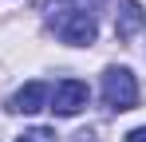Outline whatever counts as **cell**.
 Instances as JSON below:
<instances>
[{
	"label": "cell",
	"instance_id": "obj_8",
	"mask_svg": "<svg viewBox=\"0 0 146 142\" xmlns=\"http://www.w3.org/2000/svg\"><path fill=\"white\" fill-rule=\"evenodd\" d=\"M71 142H95V130H79V134H71Z\"/></svg>",
	"mask_w": 146,
	"mask_h": 142
},
{
	"label": "cell",
	"instance_id": "obj_1",
	"mask_svg": "<svg viewBox=\"0 0 146 142\" xmlns=\"http://www.w3.org/2000/svg\"><path fill=\"white\" fill-rule=\"evenodd\" d=\"M48 24L55 28V36H59L63 44H71V47H91L95 36H99L95 16H91L83 4H79V8H59V12H51Z\"/></svg>",
	"mask_w": 146,
	"mask_h": 142
},
{
	"label": "cell",
	"instance_id": "obj_9",
	"mask_svg": "<svg viewBox=\"0 0 146 142\" xmlns=\"http://www.w3.org/2000/svg\"><path fill=\"white\" fill-rule=\"evenodd\" d=\"M91 4H99V0H83V8H87V12H91Z\"/></svg>",
	"mask_w": 146,
	"mask_h": 142
},
{
	"label": "cell",
	"instance_id": "obj_6",
	"mask_svg": "<svg viewBox=\"0 0 146 142\" xmlns=\"http://www.w3.org/2000/svg\"><path fill=\"white\" fill-rule=\"evenodd\" d=\"M55 138V130H48V126H32V130H24L16 142H51Z\"/></svg>",
	"mask_w": 146,
	"mask_h": 142
},
{
	"label": "cell",
	"instance_id": "obj_2",
	"mask_svg": "<svg viewBox=\"0 0 146 142\" xmlns=\"http://www.w3.org/2000/svg\"><path fill=\"white\" fill-rule=\"evenodd\" d=\"M103 103L111 111H134L138 107V83L130 67H107L103 71Z\"/></svg>",
	"mask_w": 146,
	"mask_h": 142
},
{
	"label": "cell",
	"instance_id": "obj_7",
	"mask_svg": "<svg viewBox=\"0 0 146 142\" xmlns=\"http://www.w3.org/2000/svg\"><path fill=\"white\" fill-rule=\"evenodd\" d=\"M126 142H146V126H134V130L126 134Z\"/></svg>",
	"mask_w": 146,
	"mask_h": 142
},
{
	"label": "cell",
	"instance_id": "obj_5",
	"mask_svg": "<svg viewBox=\"0 0 146 142\" xmlns=\"http://www.w3.org/2000/svg\"><path fill=\"white\" fill-rule=\"evenodd\" d=\"M146 24V8L138 0H122L119 4V16H115V36L119 40H130V36H138Z\"/></svg>",
	"mask_w": 146,
	"mask_h": 142
},
{
	"label": "cell",
	"instance_id": "obj_3",
	"mask_svg": "<svg viewBox=\"0 0 146 142\" xmlns=\"http://www.w3.org/2000/svg\"><path fill=\"white\" fill-rule=\"evenodd\" d=\"M83 107H87V83L83 79H59L55 91H51V111L63 115V118H71Z\"/></svg>",
	"mask_w": 146,
	"mask_h": 142
},
{
	"label": "cell",
	"instance_id": "obj_4",
	"mask_svg": "<svg viewBox=\"0 0 146 142\" xmlns=\"http://www.w3.org/2000/svg\"><path fill=\"white\" fill-rule=\"evenodd\" d=\"M48 103H51V87L40 83V79H32V83H24L20 91L12 95L8 111H16V115H36V111H44Z\"/></svg>",
	"mask_w": 146,
	"mask_h": 142
}]
</instances>
